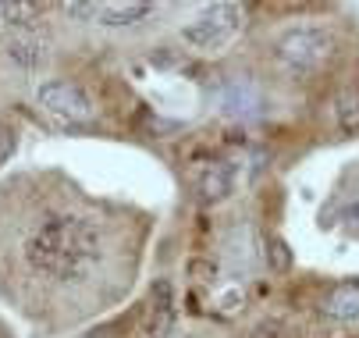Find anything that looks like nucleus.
<instances>
[{
  "mask_svg": "<svg viewBox=\"0 0 359 338\" xmlns=\"http://www.w3.org/2000/svg\"><path fill=\"white\" fill-rule=\"evenodd\" d=\"M224 260L231 267V274H249L252 267L264 264V238L252 224H231L228 235H224Z\"/></svg>",
  "mask_w": 359,
  "mask_h": 338,
  "instance_id": "obj_6",
  "label": "nucleus"
},
{
  "mask_svg": "<svg viewBox=\"0 0 359 338\" xmlns=\"http://www.w3.org/2000/svg\"><path fill=\"white\" fill-rule=\"evenodd\" d=\"M146 15H153V4H142V0H132V4H104L100 8V25L107 29H125V25H135L142 22Z\"/></svg>",
  "mask_w": 359,
  "mask_h": 338,
  "instance_id": "obj_11",
  "label": "nucleus"
},
{
  "mask_svg": "<svg viewBox=\"0 0 359 338\" xmlns=\"http://www.w3.org/2000/svg\"><path fill=\"white\" fill-rule=\"evenodd\" d=\"M39 15H43V4H22V0L8 4V0H4V8H0V25H18V29H29L32 22H39Z\"/></svg>",
  "mask_w": 359,
  "mask_h": 338,
  "instance_id": "obj_12",
  "label": "nucleus"
},
{
  "mask_svg": "<svg viewBox=\"0 0 359 338\" xmlns=\"http://www.w3.org/2000/svg\"><path fill=\"white\" fill-rule=\"evenodd\" d=\"M107 250V235L93 217H46L25 238V264L46 281H86Z\"/></svg>",
  "mask_w": 359,
  "mask_h": 338,
  "instance_id": "obj_1",
  "label": "nucleus"
},
{
  "mask_svg": "<svg viewBox=\"0 0 359 338\" xmlns=\"http://www.w3.org/2000/svg\"><path fill=\"white\" fill-rule=\"evenodd\" d=\"M320 313L331 320H355L359 317V278L334 285L320 303Z\"/></svg>",
  "mask_w": 359,
  "mask_h": 338,
  "instance_id": "obj_10",
  "label": "nucleus"
},
{
  "mask_svg": "<svg viewBox=\"0 0 359 338\" xmlns=\"http://www.w3.org/2000/svg\"><path fill=\"white\" fill-rule=\"evenodd\" d=\"M214 96H217L221 114H228L235 121H256V118L267 111L260 82L249 79V75H228L224 82H217V93Z\"/></svg>",
  "mask_w": 359,
  "mask_h": 338,
  "instance_id": "obj_5",
  "label": "nucleus"
},
{
  "mask_svg": "<svg viewBox=\"0 0 359 338\" xmlns=\"http://www.w3.org/2000/svg\"><path fill=\"white\" fill-rule=\"evenodd\" d=\"M264 264H267L271 271H278V274L292 267V250H288L285 238H278V235L267 238V243H264Z\"/></svg>",
  "mask_w": 359,
  "mask_h": 338,
  "instance_id": "obj_14",
  "label": "nucleus"
},
{
  "mask_svg": "<svg viewBox=\"0 0 359 338\" xmlns=\"http://www.w3.org/2000/svg\"><path fill=\"white\" fill-rule=\"evenodd\" d=\"M231 189H235V175H231V168L228 164H221V161H210L207 168L199 171V178H196V192H199V200L203 203H221V200H228L231 196Z\"/></svg>",
  "mask_w": 359,
  "mask_h": 338,
  "instance_id": "obj_9",
  "label": "nucleus"
},
{
  "mask_svg": "<svg viewBox=\"0 0 359 338\" xmlns=\"http://www.w3.org/2000/svg\"><path fill=\"white\" fill-rule=\"evenodd\" d=\"M338 125L352 135H359V89H345L338 96Z\"/></svg>",
  "mask_w": 359,
  "mask_h": 338,
  "instance_id": "obj_13",
  "label": "nucleus"
},
{
  "mask_svg": "<svg viewBox=\"0 0 359 338\" xmlns=\"http://www.w3.org/2000/svg\"><path fill=\"white\" fill-rule=\"evenodd\" d=\"M334 50H338V39H334V32L324 29V25H295V29H288V32L274 43L278 65H281L288 75H295V79L320 72V68L334 58Z\"/></svg>",
  "mask_w": 359,
  "mask_h": 338,
  "instance_id": "obj_2",
  "label": "nucleus"
},
{
  "mask_svg": "<svg viewBox=\"0 0 359 338\" xmlns=\"http://www.w3.org/2000/svg\"><path fill=\"white\" fill-rule=\"evenodd\" d=\"M11 154H15V132L0 121V164H8Z\"/></svg>",
  "mask_w": 359,
  "mask_h": 338,
  "instance_id": "obj_16",
  "label": "nucleus"
},
{
  "mask_svg": "<svg viewBox=\"0 0 359 338\" xmlns=\"http://www.w3.org/2000/svg\"><path fill=\"white\" fill-rule=\"evenodd\" d=\"M36 104L46 111V114H54L61 121H89L93 118V100H89V93L75 82H65V79H50L36 89Z\"/></svg>",
  "mask_w": 359,
  "mask_h": 338,
  "instance_id": "obj_4",
  "label": "nucleus"
},
{
  "mask_svg": "<svg viewBox=\"0 0 359 338\" xmlns=\"http://www.w3.org/2000/svg\"><path fill=\"white\" fill-rule=\"evenodd\" d=\"M100 8H104V4H93V0H89V4H82V0H72V4H65V15L75 18V22H96V18H100Z\"/></svg>",
  "mask_w": 359,
  "mask_h": 338,
  "instance_id": "obj_15",
  "label": "nucleus"
},
{
  "mask_svg": "<svg viewBox=\"0 0 359 338\" xmlns=\"http://www.w3.org/2000/svg\"><path fill=\"white\" fill-rule=\"evenodd\" d=\"M4 54H8V61L18 65L22 72H39V68L50 61V43H46V36H39V32L29 29V32H18V36L8 39Z\"/></svg>",
  "mask_w": 359,
  "mask_h": 338,
  "instance_id": "obj_8",
  "label": "nucleus"
},
{
  "mask_svg": "<svg viewBox=\"0 0 359 338\" xmlns=\"http://www.w3.org/2000/svg\"><path fill=\"white\" fill-rule=\"evenodd\" d=\"M175 285L168 278H157L149 285V299H146V338H168L175 331Z\"/></svg>",
  "mask_w": 359,
  "mask_h": 338,
  "instance_id": "obj_7",
  "label": "nucleus"
},
{
  "mask_svg": "<svg viewBox=\"0 0 359 338\" xmlns=\"http://www.w3.org/2000/svg\"><path fill=\"white\" fill-rule=\"evenodd\" d=\"M245 25V8L238 4H207L199 8L185 25H182V39L192 50H221L228 46Z\"/></svg>",
  "mask_w": 359,
  "mask_h": 338,
  "instance_id": "obj_3",
  "label": "nucleus"
}]
</instances>
